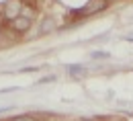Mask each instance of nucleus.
Listing matches in <instances>:
<instances>
[{"label": "nucleus", "instance_id": "obj_9", "mask_svg": "<svg viewBox=\"0 0 133 121\" xmlns=\"http://www.w3.org/2000/svg\"><path fill=\"white\" fill-rule=\"evenodd\" d=\"M37 70H39L37 66H31V68H23L21 72H37Z\"/></svg>", "mask_w": 133, "mask_h": 121}, {"label": "nucleus", "instance_id": "obj_1", "mask_svg": "<svg viewBox=\"0 0 133 121\" xmlns=\"http://www.w3.org/2000/svg\"><path fill=\"white\" fill-rule=\"evenodd\" d=\"M21 8H23V2L21 0H6V4H4V8H2V15H4V21H15L21 15Z\"/></svg>", "mask_w": 133, "mask_h": 121}, {"label": "nucleus", "instance_id": "obj_4", "mask_svg": "<svg viewBox=\"0 0 133 121\" xmlns=\"http://www.w3.org/2000/svg\"><path fill=\"white\" fill-rule=\"evenodd\" d=\"M53 29H55V21H53V17H45L43 21H41L39 33H41V35H49Z\"/></svg>", "mask_w": 133, "mask_h": 121}, {"label": "nucleus", "instance_id": "obj_5", "mask_svg": "<svg viewBox=\"0 0 133 121\" xmlns=\"http://www.w3.org/2000/svg\"><path fill=\"white\" fill-rule=\"evenodd\" d=\"M68 74H72V76H84L86 68L84 66H68Z\"/></svg>", "mask_w": 133, "mask_h": 121}, {"label": "nucleus", "instance_id": "obj_8", "mask_svg": "<svg viewBox=\"0 0 133 121\" xmlns=\"http://www.w3.org/2000/svg\"><path fill=\"white\" fill-rule=\"evenodd\" d=\"M92 58H109V53H107V52H94V53H92Z\"/></svg>", "mask_w": 133, "mask_h": 121}, {"label": "nucleus", "instance_id": "obj_12", "mask_svg": "<svg viewBox=\"0 0 133 121\" xmlns=\"http://www.w3.org/2000/svg\"><path fill=\"white\" fill-rule=\"evenodd\" d=\"M0 113H2V111H0Z\"/></svg>", "mask_w": 133, "mask_h": 121}, {"label": "nucleus", "instance_id": "obj_6", "mask_svg": "<svg viewBox=\"0 0 133 121\" xmlns=\"http://www.w3.org/2000/svg\"><path fill=\"white\" fill-rule=\"evenodd\" d=\"M12 121H37L31 115H18V117H12Z\"/></svg>", "mask_w": 133, "mask_h": 121}, {"label": "nucleus", "instance_id": "obj_7", "mask_svg": "<svg viewBox=\"0 0 133 121\" xmlns=\"http://www.w3.org/2000/svg\"><path fill=\"white\" fill-rule=\"evenodd\" d=\"M53 80H55V76L51 74V76H43L41 80H37V84H47V82H53Z\"/></svg>", "mask_w": 133, "mask_h": 121}, {"label": "nucleus", "instance_id": "obj_3", "mask_svg": "<svg viewBox=\"0 0 133 121\" xmlns=\"http://www.w3.org/2000/svg\"><path fill=\"white\" fill-rule=\"evenodd\" d=\"M12 29H15L17 33H25V31H29V29H31V18L21 15L18 18L12 21Z\"/></svg>", "mask_w": 133, "mask_h": 121}, {"label": "nucleus", "instance_id": "obj_11", "mask_svg": "<svg viewBox=\"0 0 133 121\" xmlns=\"http://www.w3.org/2000/svg\"><path fill=\"white\" fill-rule=\"evenodd\" d=\"M104 2H113V0H104Z\"/></svg>", "mask_w": 133, "mask_h": 121}, {"label": "nucleus", "instance_id": "obj_2", "mask_svg": "<svg viewBox=\"0 0 133 121\" xmlns=\"http://www.w3.org/2000/svg\"><path fill=\"white\" fill-rule=\"evenodd\" d=\"M104 8H107V2H104V0H90L82 10H78V12H80L82 17H88V15L100 12V10H104Z\"/></svg>", "mask_w": 133, "mask_h": 121}, {"label": "nucleus", "instance_id": "obj_10", "mask_svg": "<svg viewBox=\"0 0 133 121\" xmlns=\"http://www.w3.org/2000/svg\"><path fill=\"white\" fill-rule=\"evenodd\" d=\"M82 121H92V119H82Z\"/></svg>", "mask_w": 133, "mask_h": 121}]
</instances>
